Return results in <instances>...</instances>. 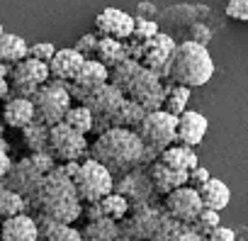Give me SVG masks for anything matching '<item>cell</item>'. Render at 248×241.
<instances>
[{
  "label": "cell",
  "mask_w": 248,
  "mask_h": 241,
  "mask_svg": "<svg viewBox=\"0 0 248 241\" xmlns=\"http://www.w3.org/2000/svg\"><path fill=\"white\" fill-rule=\"evenodd\" d=\"M25 212H30V207H27V200L20 193H15L10 188L0 190V222L17 217V214H25Z\"/></svg>",
  "instance_id": "obj_32"
},
{
  "label": "cell",
  "mask_w": 248,
  "mask_h": 241,
  "mask_svg": "<svg viewBox=\"0 0 248 241\" xmlns=\"http://www.w3.org/2000/svg\"><path fill=\"white\" fill-rule=\"evenodd\" d=\"M119 236H122L119 222L109 217L88 222V226L83 229V241H117Z\"/></svg>",
  "instance_id": "obj_29"
},
{
  "label": "cell",
  "mask_w": 248,
  "mask_h": 241,
  "mask_svg": "<svg viewBox=\"0 0 248 241\" xmlns=\"http://www.w3.org/2000/svg\"><path fill=\"white\" fill-rule=\"evenodd\" d=\"M83 64H85V56L76 47H68V49H59L56 51V56L49 61V71H51V78L71 83V80H76V76L83 68Z\"/></svg>",
  "instance_id": "obj_19"
},
{
  "label": "cell",
  "mask_w": 248,
  "mask_h": 241,
  "mask_svg": "<svg viewBox=\"0 0 248 241\" xmlns=\"http://www.w3.org/2000/svg\"><path fill=\"white\" fill-rule=\"evenodd\" d=\"M97 44H100L97 32H88V34H83V37L76 42V49H78L85 59H95V54H97Z\"/></svg>",
  "instance_id": "obj_37"
},
{
  "label": "cell",
  "mask_w": 248,
  "mask_h": 241,
  "mask_svg": "<svg viewBox=\"0 0 248 241\" xmlns=\"http://www.w3.org/2000/svg\"><path fill=\"white\" fill-rule=\"evenodd\" d=\"M56 47L54 44H49V42H39V44H30V56L32 59H37V61H44V64H49L54 56H56Z\"/></svg>",
  "instance_id": "obj_38"
},
{
  "label": "cell",
  "mask_w": 248,
  "mask_h": 241,
  "mask_svg": "<svg viewBox=\"0 0 248 241\" xmlns=\"http://www.w3.org/2000/svg\"><path fill=\"white\" fill-rule=\"evenodd\" d=\"M88 139L85 134L76 132L66 122H59L51 127V142H49V154L56 159V163H68V161H80L83 156L88 159Z\"/></svg>",
  "instance_id": "obj_11"
},
{
  "label": "cell",
  "mask_w": 248,
  "mask_h": 241,
  "mask_svg": "<svg viewBox=\"0 0 248 241\" xmlns=\"http://www.w3.org/2000/svg\"><path fill=\"white\" fill-rule=\"evenodd\" d=\"M73 185H76L83 205H93V202H100L102 197H107L109 193H114V176L95 159H85V161H80L78 173L73 176Z\"/></svg>",
  "instance_id": "obj_6"
},
{
  "label": "cell",
  "mask_w": 248,
  "mask_h": 241,
  "mask_svg": "<svg viewBox=\"0 0 248 241\" xmlns=\"http://www.w3.org/2000/svg\"><path fill=\"white\" fill-rule=\"evenodd\" d=\"M149 176L154 180V188L158 195H170L173 190L178 188H185L190 183V173L187 171H175V168H168L163 161H154L149 166Z\"/></svg>",
  "instance_id": "obj_17"
},
{
  "label": "cell",
  "mask_w": 248,
  "mask_h": 241,
  "mask_svg": "<svg viewBox=\"0 0 248 241\" xmlns=\"http://www.w3.org/2000/svg\"><path fill=\"white\" fill-rule=\"evenodd\" d=\"M42 180H44V173H42V171L32 163V159L27 156V159H20L17 163H13V168H10L8 176H5V188L20 193V195L30 202V200L39 193Z\"/></svg>",
  "instance_id": "obj_15"
},
{
  "label": "cell",
  "mask_w": 248,
  "mask_h": 241,
  "mask_svg": "<svg viewBox=\"0 0 248 241\" xmlns=\"http://www.w3.org/2000/svg\"><path fill=\"white\" fill-rule=\"evenodd\" d=\"M200 190V197H202V205L207 207V209H214V212H221L224 207H229V202H231V188L224 183V180H219V178H209L202 188H197Z\"/></svg>",
  "instance_id": "obj_24"
},
{
  "label": "cell",
  "mask_w": 248,
  "mask_h": 241,
  "mask_svg": "<svg viewBox=\"0 0 248 241\" xmlns=\"http://www.w3.org/2000/svg\"><path fill=\"white\" fill-rule=\"evenodd\" d=\"M166 85H168V95H166L163 110L170 112V114H175V117H180L183 112H187V102H190V97H192V88L170 85V83H166Z\"/></svg>",
  "instance_id": "obj_33"
},
{
  "label": "cell",
  "mask_w": 248,
  "mask_h": 241,
  "mask_svg": "<svg viewBox=\"0 0 248 241\" xmlns=\"http://www.w3.org/2000/svg\"><path fill=\"white\" fill-rule=\"evenodd\" d=\"M192 226H195V231L204 239L207 234H212L217 226H221V219H219V212H214V209H202V214L192 222Z\"/></svg>",
  "instance_id": "obj_36"
},
{
  "label": "cell",
  "mask_w": 248,
  "mask_h": 241,
  "mask_svg": "<svg viewBox=\"0 0 248 241\" xmlns=\"http://www.w3.org/2000/svg\"><path fill=\"white\" fill-rule=\"evenodd\" d=\"M30 159H32V163L46 176V173H51L59 163H56V159L49 154V151H39V154H30Z\"/></svg>",
  "instance_id": "obj_39"
},
{
  "label": "cell",
  "mask_w": 248,
  "mask_h": 241,
  "mask_svg": "<svg viewBox=\"0 0 248 241\" xmlns=\"http://www.w3.org/2000/svg\"><path fill=\"white\" fill-rule=\"evenodd\" d=\"M163 217H166V207L158 202L156 205H132L129 214L119 222L122 236H129L137 241H151Z\"/></svg>",
  "instance_id": "obj_8"
},
{
  "label": "cell",
  "mask_w": 248,
  "mask_h": 241,
  "mask_svg": "<svg viewBox=\"0 0 248 241\" xmlns=\"http://www.w3.org/2000/svg\"><path fill=\"white\" fill-rule=\"evenodd\" d=\"M97 61H102L107 68H114L117 64H122L124 59H132L129 56V47L119 42V39H112V37H100V44H97V54H95Z\"/></svg>",
  "instance_id": "obj_27"
},
{
  "label": "cell",
  "mask_w": 248,
  "mask_h": 241,
  "mask_svg": "<svg viewBox=\"0 0 248 241\" xmlns=\"http://www.w3.org/2000/svg\"><path fill=\"white\" fill-rule=\"evenodd\" d=\"M34 102V112H37V122L54 127L59 122H63L68 110L73 107V97L68 93V83L66 80H56L49 78V83H44L37 95L32 97Z\"/></svg>",
  "instance_id": "obj_4"
},
{
  "label": "cell",
  "mask_w": 248,
  "mask_h": 241,
  "mask_svg": "<svg viewBox=\"0 0 248 241\" xmlns=\"http://www.w3.org/2000/svg\"><path fill=\"white\" fill-rule=\"evenodd\" d=\"M8 142L5 139H0V180H5V176H8V171L13 168V161H10V156H8Z\"/></svg>",
  "instance_id": "obj_41"
},
{
  "label": "cell",
  "mask_w": 248,
  "mask_h": 241,
  "mask_svg": "<svg viewBox=\"0 0 248 241\" xmlns=\"http://www.w3.org/2000/svg\"><path fill=\"white\" fill-rule=\"evenodd\" d=\"M137 134L146 144V149L154 156V161H158L161 154L168 146L178 144V117L166 112V110H154V112H149L144 117V122L139 125Z\"/></svg>",
  "instance_id": "obj_5"
},
{
  "label": "cell",
  "mask_w": 248,
  "mask_h": 241,
  "mask_svg": "<svg viewBox=\"0 0 248 241\" xmlns=\"http://www.w3.org/2000/svg\"><path fill=\"white\" fill-rule=\"evenodd\" d=\"M163 207H166V212H168L173 219L185 222V224H192V222L202 214V209H204L202 197H200V190L192 188V185L178 188V190H173L170 195H166Z\"/></svg>",
  "instance_id": "obj_14"
},
{
  "label": "cell",
  "mask_w": 248,
  "mask_h": 241,
  "mask_svg": "<svg viewBox=\"0 0 248 241\" xmlns=\"http://www.w3.org/2000/svg\"><path fill=\"white\" fill-rule=\"evenodd\" d=\"M146 114H149V110H144L139 102H134L132 97H127V100L122 102L119 112L114 114V119H112V129L114 127H124V129H134L137 132Z\"/></svg>",
  "instance_id": "obj_28"
},
{
  "label": "cell",
  "mask_w": 248,
  "mask_h": 241,
  "mask_svg": "<svg viewBox=\"0 0 248 241\" xmlns=\"http://www.w3.org/2000/svg\"><path fill=\"white\" fill-rule=\"evenodd\" d=\"M0 239L3 241H39L37 219L30 212L3 219V224H0Z\"/></svg>",
  "instance_id": "obj_18"
},
{
  "label": "cell",
  "mask_w": 248,
  "mask_h": 241,
  "mask_svg": "<svg viewBox=\"0 0 248 241\" xmlns=\"http://www.w3.org/2000/svg\"><path fill=\"white\" fill-rule=\"evenodd\" d=\"M214 76V61H212V54L209 49L202 44V42H195V39H187V42H180L168 64L163 66L161 71V78L170 85H185V88H200V85H207Z\"/></svg>",
  "instance_id": "obj_3"
},
{
  "label": "cell",
  "mask_w": 248,
  "mask_h": 241,
  "mask_svg": "<svg viewBox=\"0 0 248 241\" xmlns=\"http://www.w3.org/2000/svg\"><path fill=\"white\" fill-rule=\"evenodd\" d=\"M5 100H10V83L8 78H0V105H5Z\"/></svg>",
  "instance_id": "obj_44"
},
{
  "label": "cell",
  "mask_w": 248,
  "mask_h": 241,
  "mask_svg": "<svg viewBox=\"0 0 248 241\" xmlns=\"http://www.w3.org/2000/svg\"><path fill=\"white\" fill-rule=\"evenodd\" d=\"M49 78H51L49 64L27 56L25 61H20L10 68V76H8L10 97H30L32 100L37 95V90L44 83H49Z\"/></svg>",
  "instance_id": "obj_7"
},
{
  "label": "cell",
  "mask_w": 248,
  "mask_h": 241,
  "mask_svg": "<svg viewBox=\"0 0 248 241\" xmlns=\"http://www.w3.org/2000/svg\"><path fill=\"white\" fill-rule=\"evenodd\" d=\"M63 122H66L68 127H73L76 132H80V134H90L93 127H95V117H93V112H90L85 105H73V107L68 110V114H66Z\"/></svg>",
  "instance_id": "obj_34"
},
{
  "label": "cell",
  "mask_w": 248,
  "mask_h": 241,
  "mask_svg": "<svg viewBox=\"0 0 248 241\" xmlns=\"http://www.w3.org/2000/svg\"><path fill=\"white\" fill-rule=\"evenodd\" d=\"M5 34V30H3V22H0V37H3Z\"/></svg>",
  "instance_id": "obj_47"
},
{
  "label": "cell",
  "mask_w": 248,
  "mask_h": 241,
  "mask_svg": "<svg viewBox=\"0 0 248 241\" xmlns=\"http://www.w3.org/2000/svg\"><path fill=\"white\" fill-rule=\"evenodd\" d=\"M204 241H236V231L229 226H217L212 234L204 236Z\"/></svg>",
  "instance_id": "obj_42"
},
{
  "label": "cell",
  "mask_w": 248,
  "mask_h": 241,
  "mask_svg": "<svg viewBox=\"0 0 248 241\" xmlns=\"http://www.w3.org/2000/svg\"><path fill=\"white\" fill-rule=\"evenodd\" d=\"M207 127H209V122H207L204 114H200V112H195V110L183 112V114L178 117V144L195 149V146L204 139Z\"/></svg>",
  "instance_id": "obj_20"
},
{
  "label": "cell",
  "mask_w": 248,
  "mask_h": 241,
  "mask_svg": "<svg viewBox=\"0 0 248 241\" xmlns=\"http://www.w3.org/2000/svg\"><path fill=\"white\" fill-rule=\"evenodd\" d=\"M100 205H102V212H105V217H109V219H117V222H122L124 217L129 214V209H132L129 200L124 197V195H119V193H109L107 197H102V200H100Z\"/></svg>",
  "instance_id": "obj_35"
},
{
  "label": "cell",
  "mask_w": 248,
  "mask_h": 241,
  "mask_svg": "<svg viewBox=\"0 0 248 241\" xmlns=\"http://www.w3.org/2000/svg\"><path fill=\"white\" fill-rule=\"evenodd\" d=\"M158 161H163L168 168L187 171V173H190L192 168L200 166V159H197L195 149H192V146H183V144H173V146H168V149L161 154Z\"/></svg>",
  "instance_id": "obj_25"
},
{
  "label": "cell",
  "mask_w": 248,
  "mask_h": 241,
  "mask_svg": "<svg viewBox=\"0 0 248 241\" xmlns=\"http://www.w3.org/2000/svg\"><path fill=\"white\" fill-rule=\"evenodd\" d=\"M114 193L124 195L129 205H156V188L149 176V166H139L129 173L114 178Z\"/></svg>",
  "instance_id": "obj_12"
},
{
  "label": "cell",
  "mask_w": 248,
  "mask_h": 241,
  "mask_svg": "<svg viewBox=\"0 0 248 241\" xmlns=\"http://www.w3.org/2000/svg\"><path fill=\"white\" fill-rule=\"evenodd\" d=\"M88 159H95L102 163L114 178L129 173L139 166H151L154 156L149 154L146 144L134 129L114 127L95 137V142L88 149Z\"/></svg>",
  "instance_id": "obj_1"
},
{
  "label": "cell",
  "mask_w": 248,
  "mask_h": 241,
  "mask_svg": "<svg viewBox=\"0 0 248 241\" xmlns=\"http://www.w3.org/2000/svg\"><path fill=\"white\" fill-rule=\"evenodd\" d=\"M166 95H168V85L161 78L158 71H151L146 66H141V71L137 73V78L132 80L127 97H132L134 102H139L144 110L154 112V110H163L166 105Z\"/></svg>",
  "instance_id": "obj_9"
},
{
  "label": "cell",
  "mask_w": 248,
  "mask_h": 241,
  "mask_svg": "<svg viewBox=\"0 0 248 241\" xmlns=\"http://www.w3.org/2000/svg\"><path fill=\"white\" fill-rule=\"evenodd\" d=\"M10 68H13V66H8V64L0 61V78H8V76H10Z\"/></svg>",
  "instance_id": "obj_45"
},
{
  "label": "cell",
  "mask_w": 248,
  "mask_h": 241,
  "mask_svg": "<svg viewBox=\"0 0 248 241\" xmlns=\"http://www.w3.org/2000/svg\"><path fill=\"white\" fill-rule=\"evenodd\" d=\"M151 241H204V239L195 231L192 224L178 222V219H173V217L166 212V217H163V222H161V226L156 229V234H154Z\"/></svg>",
  "instance_id": "obj_23"
},
{
  "label": "cell",
  "mask_w": 248,
  "mask_h": 241,
  "mask_svg": "<svg viewBox=\"0 0 248 241\" xmlns=\"http://www.w3.org/2000/svg\"><path fill=\"white\" fill-rule=\"evenodd\" d=\"M30 214H44L49 219L63 222V224H73L80 214H83V200L73 185V178H68L63 173L61 166H56L51 173L44 176L39 193L27 202Z\"/></svg>",
  "instance_id": "obj_2"
},
{
  "label": "cell",
  "mask_w": 248,
  "mask_h": 241,
  "mask_svg": "<svg viewBox=\"0 0 248 241\" xmlns=\"http://www.w3.org/2000/svg\"><path fill=\"white\" fill-rule=\"evenodd\" d=\"M107 83H109V68L97 59H85L83 68L76 76V80L68 83V93H71L76 105H83L97 88H102Z\"/></svg>",
  "instance_id": "obj_13"
},
{
  "label": "cell",
  "mask_w": 248,
  "mask_h": 241,
  "mask_svg": "<svg viewBox=\"0 0 248 241\" xmlns=\"http://www.w3.org/2000/svg\"><path fill=\"white\" fill-rule=\"evenodd\" d=\"M141 66H144V64L137 61V59H124L122 64H117L114 68H109V83L127 95V90H129L132 80L137 78V73L141 71Z\"/></svg>",
  "instance_id": "obj_30"
},
{
  "label": "cell",
  "mask_w": 248,
  "mask_h": 241,
  "mask_svg": "<svg viewBox=\"0 0 248 241\" xmlns=\"http://www.w3.org/2000/svg\"><path fill=\"white\" fill-rule=\"evenodd\" d=\"M22 139H25V146L30 149V154H39V151H49V142H51V127L42 125V122H34L30 127L22 129Z\"/></svg>",
  "instance_id": "obj_31"
},
{
  "label": "cell",
  "mask_w": 248,
  "mask_h": 241,
  "mask_svg": "<svg viewBox=\"0 0 248 241\" xmlns=\"http://www.w3.org/2000/svg\"><path fill=\"white\" fill-rule=\"evenodd\" d=\"M124 100H127V95H124L119 88H114L112 83H107V85L97 88V90L83 102V105L93 112V117H95L93 134H102V132L112 129V119H114V114L119 112V107H122Z\"/></svg>",
  "instance_id": "obj_10"
},
{
  "label": "cell",
  "mask_w": 248,
  "mask_h": 241,
  "mask_svg": "<svg viewBox=\"0 0 248 241\" xmlns=\"http://www.w3.org/2000/svg\"><path fill=\"white\" fill-rule=\"evenodd\" d=\"M27 56H30V44L20 34L5 32L3 37H0V61L3 64L15 66V64L25 61Z\"/></svg>",
  "instance_id": "obj_26"
},
{
  "label": "cell",
  "mask_w": 248,
  "mask_h": 241,
  "mask_svg": "<svg viewBox=\"0 0 248 241\" xmlns=\"http://www.w3.org/2000/svg\"><path fill=\"white\" fill-rule=\"evenodd\" d=\"M178 44L168 37V34H156L149 44H146V51H144V59H141V64L146 66V68H151V71H163V66L168 64V59H170V54H173V49H175Z\"/></svg>",
  "instance_id": "obj_22"
},
{
  "label": "cell",
  "mask_w": 248,
  "mask_h": 241,
  "mask_svg": "<svg viewBox=\"0 0 248 241\" xmlns=\"http://www.w3.org/2000/svg\"><path fill=\"white\" fill-rule=\"evenodd\" d=\"M0 139H3V125H0Z\"/></svg>",
  "instance_id": "obj_49"
},
{
  "label": "cell",
  "mask_w": 248,
  "mask_h": 241,
  "mask_svg": "<svg viewBox=\"0 0 248 241\" xmlns=\"http://www.w3.org/2000/svg\"><path fill=\"white\" fill-rule=\"evenodd\" d=\"M5 188V180H0V190H3Z\"/></svg>",
  "instance_id": "obj_48"
},
{
  "label": "cell",
  "mask_w": 248,
  "mask_h": 241,
  "mask_svg": "<svg viewBox=\"0 0 248 241\" xmlns=\"http://www.w3.org/2000/svg\"><path fill=\"white\" fill-rule=\"evenodd\" d=\"M226 15L241 22H248V0H229L226 3Z\"/></svg>",
  "instance_id": "obj_40"
},
{
  "label": "cell",
  "mask_w": 248,
  "mask_h": 241,
  "mask_svg": "<svg viewBox=\"0 0 248 241\" xmlns=\"http://www.w3.org/2000/svg\"><path fill=\"white\" fill-rule=\"evenodd\" d=\"M37 119L34 102L30 97H10L3 105V122L10 129H25Z\"/></svg>",
  "instance_id": "obj_21"
},
{
  "label": "cell",
  "mask_w": 248,
  "mask_h": 241,
  "mask_svg": "<svg viewBox=\"0 0 248 241\" xmlns=\"http://www.w3.org/2000/svg\"><path fill=\"white\" fill-rule=\"evenodd\" d=\"M117 241H137V239H129V236H119Z\"/></svg>",
  "instance_id": "obj_46"
},
{
  "label": "cell",
  "mask_w": 248,
  "mask_h": 241,
  "mask_svg": "<svg viewBox=\"0 0 248 241\" xmlns=\"http://www.w3.org/2000/svg\"><path fill=\"white\" fill-rule=\"evenodd\" d=\"M209 178H212V176H209V171H207V168H202V166H197V168H192V171H190V183H187V185H192V188H202Z\"/></svg>",
  "instance_id": "obj_43"
},
{
  "label": "cell",
  "mask_w": 248,
  "mask_h": 241,
  "mask_svg": "<svg viewBox=\"0 0 248 241\" xmlns=\"http://www.w3.org/2000/svg\"><path fill=\"white\" fill-rule=\"evenodd\" d=\"M95 30H97V37H112V39L124 42V39H132L137 30V20L119 8H105L95 20Z\"/></svg>",
  "instance_id": "obj_16"
}]
</instances>
